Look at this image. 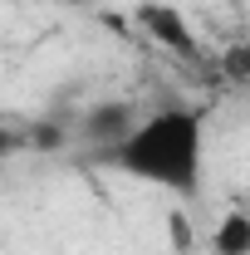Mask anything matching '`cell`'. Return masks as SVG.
Here are the masks:
<instances>
[{
  "label": "cell",
  "mask_w": 250,
  "mask_h": 255,
  "mask_svg": "<svg viewBox=\"0 0 250 255\" xmlns=\"http://www.w3.org/2000/svg\"><path fill=\"white\" fill-rule=\"evenodd\" d=\"M64 5H89V0H64Z\"/></svg>",
  "instance_id": "5b68a950"
},
{
  "label": "cell",
  "mask_w": 250,
  "mask_h": 255,
  "mask_svg": "<svg viewBox=\"0 0 250 255\" xmlns=\"http://www.w3.org/2000/svg\"><path fill=\"white\" fill-rule=\"evenodd\" d=\"M211 251L216 255H250V211L246 206H236V211L221 216L216 236H211Z\"/></svg>",
  "instance_id": "277c9868"
},
{
  "label": "cell",
  "mask_w": 250,
  "mask_h": 255,
  "mask_svg": "<svg viewBox=\"0 0 250 255\" xmlns=\"http://www.w3.org/2000/svg\"><path fill=\"white\" fill-rule=\"evenodd\" d=\"M103 157L147 187L191 201V196H201V182H206V108H196V103L152 108Z\"/></svg>",
  "instance_id": "6da1fadb"
},
{
  "label": "cell",
  "mask_w": 250,
  "mask_h": 255,
  "mask_svg": "<svg viewBox=\"0 0 250 255\" xmlns=\"http://www.w3.org/2000/svg\"><path fill=\"white\" fill-rule=\"evenodd\" d=\"M137 123H142V108H137V103H127V98H103V103H94V108L79 118V137H84L89 147H98V152H113Z\"/></svg>",
  "instance_id": "3957f363"
},
{
  "label": "cell",
  "mask_w": 250,
  "mask_h": 255,
  "mask_svg": "<svg viewBox=\"0 0 250 255\" xmlns=\"http://www.w3.org/2000/svg\"><path fill=\"white\" fill-rule=\"evenodd\" d=\"M132 20H137V30L147 34L157 49H167L177 59H201V34L182 15V5H172V0H142L132 10Z\"/></svg>",
  "instance_id": "7a4b0ae2"
}]
</instances>
